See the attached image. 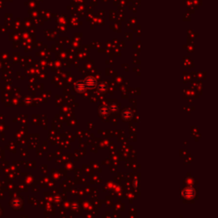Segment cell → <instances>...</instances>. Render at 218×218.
Here are the masks:
<instances>
[{
    "label": "cell",
    "mask_w": 218,
    "mask_h": 218,
    "mask_svg": "<svg viewBox=\"0 0 218 218\" xmlns=\"http://www.w3.org/2000/svg\"><path fill=\"white\" fill-rule=\"evenodd\" d=\"M122 117L125 119V120H130L132 119V117H133V113H132V112L130 110L126 109L122 113Z\"/></svg>",
    "instance_id": "cell-4"
},
{
    "label": "cell",
    "mask_w": 218,
    "mask_h": 218,
    "mask_svg": "<svg viewBox=\"0 0 218 218\" xmlns=\"http://www.w3.org/2000/svg\"><path fill=\"white\" fill-rule=\"evenodd\" d=\"M75 89H76V90L78 91V93H83V92L85 91L86 86L84 84L83 82H78V83L75 84Z\"/></svg>",
    "instance_id": "cell-3"
},
{
    "label": "cell",
    "mask_w": 218,
    "mask_h": 218,
    "mask_svg": "<svg viewBox=\"0 0 218 218\" xmlns=\"http://www.w3.org/2000/svg\"><path fill=\"white\" fill-rule=\"evenodd\" d=\"M110 111H112V112H118L119 111V108H118V106L117 105H115V104H112L111 106H110Z\"/></svg>",
    "instance_id": "cell-7"
},
{
    "label": "cell",
    "mask_w": 218,
    "mask_h": 218,
    "mask_svg": "<svg viewBox=\"0 0 218 218\" xmlns=\"http://www.w3.org/2000/svg\"><path fill=\"white\" fill-rule=\"evenodd\" d=\"M83 83H84V84L86 87H89V88H94L97 84V82H96L95 78H93V77H88V78H86L83 81Z\"/></svg>",
    "instance_id": "cell-1"
},
{
    "label": "cell",
    "mask_w": 218,
    "mask_h": 218,
    "mask_svg": "<svg viewBox=\"0 0 218 218\" xmlns=\"http://www.w3.org/2000/svg\"><path fill=\"white\" fill-rule=\"evenodd\" d=\"M99 112L101 115L102 116H108L110 112V109H109V107L108 106H103V107H101L100 109H99Z\"/></svg>",
    "instance_id": "cell-5"
},
{
    "label": "cell",
    "mask_w": 218,
    "mask_h": 218,
    "mask_svg": "<svg viewBox=\"0 0 218 218\" xmlns=\"http://www.w3.org/2000/svg\"><path fill=\"white\" fill-rule=\"evenodd\" d=\"M183 196L185 198H187L188 199H193L195 195V191L193 187H186L184 190H183Z\"/></svg>",
    "instance_id": "cell-2"
},
{
    "label": "cell",
    "mask_w": 218,
    "mask_h": 218,
    "mask_svg": "<svg viewBox=\"0 0 218 218\" xmlns=\"http://www.w3.org/2000/svg\"><path fill=\"white\" fill-rule=\"evenodd\" d=\"M134 187H136V188L138 187V180H136V179L134 181Z\"/></svg>",
    "instance_id": "cell-8"
},
{
    "label": "cell",
    "mask_w": 218,
    "mask_h": 218,
    "mask_svg": "<svg viewBox=\"0 0 218 218\" xmlns=\"http://www.w3.org/2000/svg\"><path fill=\"white\" fill-rule=\"evenodd\" d=\"M108 89V85L105 83H101L97 85V90L100 92H105Z\"/></svg>",
    "instance_id": "cell-6"
}]
</instances>
